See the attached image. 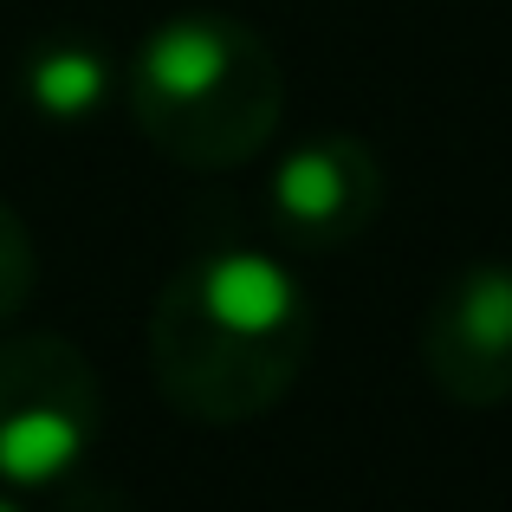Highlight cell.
<instances>
[{
    "mask_svg": "<svg viewBox=\"0 0 512 512\" xmlns=\"http://www.w3.org/2000/svg\"><path fill=\"white\" fill-rule=\"evenodd\" d=\"M312 357V292L266 247H201L150 305V370L175 415L208 428L260 422Z\"/></svg>",
    "mask_w": 512,
    "mask_h": 512,
    "instance_id": "1",
    "label": "cell"
},
{
    "mask_svg": "<svg viewBox=\"0 0 512 512\" xmlns=\"http://www.w3.org/2000/svg\"><path fill=\"white\" fill-rule=\"evenodd\" d=\"M124 98L156 156L214 175L266 156L286 117V72L247 20L175 13L137 46Z\"/></svg>",
    "mask_w": 512,
    "mask_h": 512,
    "instance_id": "2",
    "label": "cell"
},
{
    "mask_svg": "<svg viewBox=\"0 0 512 512\" xmlns=\"http://www.w3.org/2000/svg\"><path fill=\"white\" fill-rule=\"evenodd\" d=\"M104 435V383L59 331L0 344V487H59Z\"/></svg>",
    "mask_w": 512,
    "mask_h": 512,
    "instance_id": "3",
    "label": "cell"
},
{
    "mask_svg": "<svg viewBox=\"0 0 512 512\" xmlns=\"http://www.w3.org/2000/svg\"><path fill=\"white\" fill-rule=\"evenodd\" d=\"M422 370L461 409L512 402V266L474 260L441 279L422 318Z\"/></svg>",
    "mask_w": 512,
    "mask_h": 512,
    "instance_id": "4",
    "label": "cell"
},
{
    "mask_svg": "<svg viewBox=\"0 0 512 512\" xmlns=\"http://www.w3.org/2000/svg\"><path fill=\"white\" fill-rule=\"evenodd\" d=\"M376 214H383V163L370 156L363 137L325 130V137H305L299 150L279 156L273 221L292 247L338 253L357 234H370Z\"/></svg>",
    "mask_w": 512,
    "mask_h": 512,
    "instance_id": "5",
    "label": "cell"
},
{
    "mask_svg": "<svg viewBox=\"0 0 512 512\" xmlns=\"http://www.w3.org/2000/svg\"><path fill=\"white\" fill-rule=\"evenodd\" d=\"M20 91L52 124H85V117H98L104 98H111V59L78 33H52L26 52Z\"/></svg>",
    "mask_w": 512,
    "mask_h": 512,
    "instance_id": "6",
    "label": "cell"
},
{
    "mask_svg": "<svg viewBox=\"0 0 512 512\" xmlns=\"http://www.w3.org/2000/svg\"><path fill=\"white\" fill-rule=\"evenodd\" d=\"M39 286V253H33V234H26V221L0 201V325H13V318L26 312V299H33Z\"/></svg>",
    "mask_w": 512,
    "mask_h": 512,
    "instance_id": "7",
    "label": "cell"
},
{
    "mask_svg": "<svg viewBox=\"0 0 512 512\" xmlns=\"http://www.w3.org/2000/svg\"><path fill=\"white\" fill-rule=\"evenodd\" d=\"M0 512H26L20 500H13V487H7V493H0Z\"/></svg>",
    "mask_w": 512,
    "mask_h": 512,
    "instance_id": "8",
    "label": "cell"
}]
</instances>
